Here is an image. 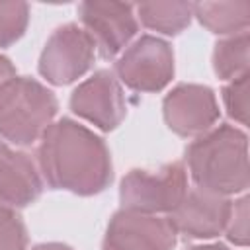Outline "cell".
<instances>
[{"label": "cell", "instance_id": "6da1fadb", "mask_svg": "<svg viewBox=\"0 0 250 250\" xmlns=\"http://www.w3.org/2000/svg\"><path fill=\"white\" fill-rule=\"evenodd\" d=\"M37 162L45 182L53 189L76 195H96L113 178L111 156L104 139L66 117L51 123L43 133Z\"/></svg>", "mask_w": 250, "mask_h": 250}, {"label": "cell", "instance_id": "e0dca14e", "mask_svg": "<svg viewBox=\"0 0 250 250\" xmlns=\"http://www.w3.org/2000/svg\"><path fill=\"white\" fill-rule=\"evenodd\" d=\"M27 230L20 215L0 201V250H25Z\"/></svg>", "mask_w": 250, "mask_h": 250}, {"label": "cell", "instance_id": "4fadbf2b", "mask_svg": "<svg viewBox=\"0 0 250 250\" xmlns=\"http://www.w3.org/2000/svg\"><path fill=\"white\" fill-rule=\"evenodd\" d=\"M193 16L217 35H236L246 31L250 23V2H197L193 4Z\"/></svg>", "mask_w": 250, "mask_h": 250}, {"label": "cell", "instance_id": "ba28073f", "mask_svg": "<svg viewBox=\"0 0 250 250\" xmlns=\"http://www.w3.org/2000/svg\"><path fill=\"white\" fill-rule=\"evenodd\" d=\"M176 230L166 217L121 209L107 225L102 250H172Z\"/></svg>", "mask_w": 250, "mask_h": 250}, {"label": "cell", "instance_id": "ac0fdd59", "mask_svg": "<svg viewBox=\"0 0 250 250\" xmlns=\"http://www.w3.org/2000/svg\"><path fill=\"white\" fill-rule=\"evenodd\" d=\"M223 102L227 113L234 121L242 125L248 123V72L230 80V84L223 88Z\"/></svg>", "mask_w": 250, "mask_h": 250}, {"label": "cell", "instance_id": "30bf717a", "mask_svg": "<svg viewBox=\"0 0 250 250\" xmlns=\"http://www.w3.org/2000/svg\"><path fill=\"white\" fill-rule=\"evenodd\" d=\"M166 125L180 137H201L219 119L215 92L201 84H180L162 102Z\"/></svg>", "mask_w": 250, "mask_h": 250}, {"label": "cell", "instance_id": "44dd1931", "mask_svg": "<svg viewBox=\"0 0 250 250\" xmlns=\"http://www.w3.org/2000/svg\"><path fill=\"white\" fill-rule=\"evenodd\" d=\"M31 250H74L66 244H61V242H45V244H37L33 246Z\"/></svg>", "mask_w": 250, "mask_h": 250}, {"label": "cell", "instance_id": "3957f363", "mask_svg": "<svg viewBox=\"0 0 250 250\" xmlns=\"http://www.w3.org/2000/svg\"><path fill=\"white\" fill-rule=\"evenodd\" d=\"M59 109L55 94L29 76H14L0 86V137L29 146L43 137Z\"/></svg>", "mask_w": 250, "mask_h": 250}, {"label": "cell", "instance_id": "d6986e66", "mask_svg": "<svg viewBox=\"0 0 250 250\" xmlns=\"http://www.w3.org/2000/svg\"><path fill=\"white\" fill-rule=\"evenodd\" d=\"M227 238L238 246L248 244V197H240L236 201H230L229 219L225 225Z\"/></svg>", "mask_w": 250, "mask_h": 250}, {"label": "cell", "instance_id": "52a82bcc", "mask_svg": "<svg viewBox=\"0 0 250 250\" xmlns=\"http://www.w3.org/2000/svg\"><path fill=\"white\" fill-rule=\"evenodd\" d=\"M135 6L111 0H86L78 6L84 31L104 59H113L137 35Z\"/></svg>", "mask_w": 250, "mask_h": 250}, {"label": "cell", "instance_id": "5bb4252c", "mask_svg": "<svg viewBox=\"0 0 250 250\" xmlns=\"http://www.w3.org/2000/svg\"><path fill=\"white\" fill-rule=\"evenodd\" d=\"M137 16L145 27L164 33L178 35L184 31L193 16L191 2H143L137 6Z\"/></svg>", "mask_w": 250, "mask_h": 250}, {"label": "cell", "instance_id": "9a60e30c", "mask_svg": "<svg viewBox=\"0 0 250 250\" xmlns=\"http://www.w3.org/2000/svg\"><path fill=\"white\" fill-rule=\"evenodd\" d=\"M248 31L230 35L215 45L213 70L221 80H234L248 72Z\"/></svg>", "mask_w": 250, "mask_h": 250}, {"label": "cell", "instance_id": "277c9868", "mask_svg": "<svg viewBox=\"0 0 250 250\" xmlns=\"http://www.w3.org/2000/svg\"><path fill=\"white\" fill-rule=\"evenodd\" d=\"M188 191V172L182 162L164 164L156 172L131 170L119 186L121 209L156 215L170 213Z\"/></svg>", "mask_w": 250, "mask_h": 250}, {"label": "cell", "instance_id": "ffe728a7", "mask_svg": "<svg viewBox=\"0 0 250 250\" xmlns=\"http://www.w3.org/2000/svg\"><path fill=\"white\" fill-rule=\"evenodd\" d=\"M14 76H16V68H14V64L10 62V59H6V57L0 55V86H2L6 80L14 78Z\"/></svg>", "mask_w": 250, "mask_h": 250}, {"label": "cell", "instance_id": "2e32d148", "mask_svg": "<svg viewBox=\"0 0 250 250\" xmlns=\"http://www.w3.org/2000/svg\"><path fill=\"white\" fill-rule=\"evenodd\" d=\"M29 23V6L25 2H0V47L14 45Z\"/></svg>", "mask_w": 250, "mask_h": 250}, {"label": "cell", "instance_id": "7a4b0ae2", "mask_svg": "<svg viewBox=\"0 0 250 250\" xmlns=\"http://www.w3.org/2000/svg\"><path fill=\"white\" fill-rule=\"evenodd\" d=\"M186 162L197 188L230 195L248 188V137L234 125H219L186 148Z\"/></svg>", "mask_w": 250, "mask_h": 250}, {"label": "cell", "instance_id": "9c48e42d", "mask_svg": "<svg viewBox=\"0 0 250 250\" xmlns=\"http://www.w3.org/2000/svg\"><path fill=\"white\" fill-rule=\"evenodd\" d=\"M70 109L102 131H113L125 119L127 104L113 72L98 70L72 92Z\"/></svg>", "mask_w": 250, "mask_h": 250}, {"label": "cell", "instance_id": "5b68a950", "mask_svg": "<svg viewBox=\"0 0 250 250\" xmlns=\"http://www.w3.org/2000/svg\"><path fill=\"white\" fill-rule=\"evenodd\" d=\"M96 59V45L90 35L76 23L61 25L53 31L39 57V74L55 84L64 86L86 74Z\"/></svg>", "mask_w": 250, "mask_h": 250}, {"label": "cell", "instance_id": "8fae6325", "mask_svg": "<svg viewBox=\"0 0 250 250\" xmlns=\"http://www.w3.org/2000/svg\"><path fill=\"white\" fill-rule=\"evenodd\" d=\"M229 211L230 199L227 195L193 188L186 191L166 219L176 234H184L186 238H213L225 230Z\"/></svg>", "mask_w": 250, "mask_h": 250}, {"label": "cell", "instance_id": "7c38bea8", "mask_svg": "<svg viewBox=\"0 0 250 250\" xmlns=\"http://www.w3.org/2000/svg\"><path fill=\"white\" fill-rule=\"evenodd\" d=\"M41 191L43 182L31 156L0 141V201L10 207H25Z\"/></svg>", "mask_w": 250, "mask_h": 250}, {"label": "cell", "instance_id": "7402d4cb", "mask_svg": "<svg viewBox=\"0 0 250 250\" xmlns=\"http://www.w3.org/2000/svg\"><path fill=\"white\" fill-rule=\"evenodd\" d=\"M188 250H229L225 244H201V246H191Z\"/></svg>", "mask_w": 250, "mask_h": 250}, {"label": "cell", "instance_id": "8992f818", "mask_svg": "<svg viewBox=\"0 0 250 250\" xmlns=\"http://www.w3.org/2000/svg\"><path fill=\"white\" fill-rule=\"evenodd\" d=\"M115 74L135 92H160L174 76L172 47L154 35H141L117 59Z\"/></svg>", "mask_w": 250, "mask_h": 250}]
</instances>
